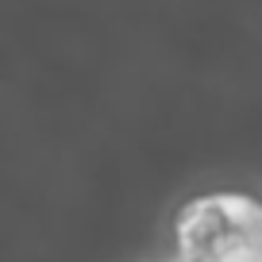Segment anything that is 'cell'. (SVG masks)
Masks as SVG:
<instances>
[{"label": "cell", "mask_w": 262, "mask_h": 262, "mask_svg": "<svg viewBox=\"0 0 262 262\" xmlns=\"http://www.w3.org/2000/svg\"><path fill=\"white\" fill-rule=\"evenodd\" d=\"M178 262H262V201L208 193L181 208L173 228Z\"/></svg>", "instance_id": "6da1fadb"}]
</instances>
